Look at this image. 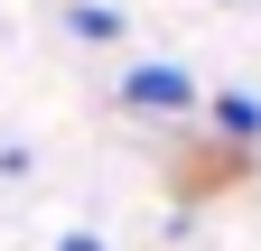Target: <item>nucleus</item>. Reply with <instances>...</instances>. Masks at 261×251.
<instances>
[{
  "label": "nucleus",
  "instance_id": "obj_1",
  "mask_svg": "<svg viewBox=\"0 0 261 251\" xmlns=\"http://www.w3.org/2000/svg\"><path fill=\"white\" fill-rule=\"evenodd\" d=\"M121 103L177 121V112H196V84H187V66H130V75H121Z\"/></svg>",
  "mask_w": 261,
  "mask_h": 251
},
{
  "label": "nucleus",
  "instance_id": "obj_2",
  "mask_svg": "<svg viewBox=\"0 0 261 251\" xmlns=\"http://www.w3.org/2000/svg\"><path fill=\"white\" fill-rule=\"evenodd\" d=\"M215 131L233 140V149H252L261 140V103H252V93H215Z\"/></svg>",
  "mask_w": 261,
  "mask_h": 251
},
{
  "label": "nucleus",
  "instance_id": "obj_3",
  "mask_svg": "<svg viewBox=\"0 0 261 251\" xmlns=\"http://www.w3.org/2000/svg\"><path fill=\"white\" fill-rule=\"evenodd\" d=\"M65 28H75V38H121V10H103V0H75V10H65Z\"/></svg>",
  "mask_w": 261,
  "mask_h": 251
}]
</instances>
